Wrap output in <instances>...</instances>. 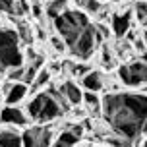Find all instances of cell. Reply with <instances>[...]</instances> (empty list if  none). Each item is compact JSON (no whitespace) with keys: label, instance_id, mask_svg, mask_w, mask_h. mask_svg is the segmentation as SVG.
Instances as JSON below:
<instances>
[{"label":"cell","instance_id":"28","mask_svg":"<svg viewBox=\"0 0 147 147\" xmlns=\"http://www.w3.org/2000/svg\"><path fill=\"white\" fill-rule=\"evenodd\" d=\"M141 147H147V138H145V140H143V145H141Z\"/></svg>","mask_w":147,"mask_h":147},{"label":"cell","instance_id":"12","mask_svg":"<svg viewBox=\"0 0 147 147\" xmlns=\"http://www.w3.org/2000/svg\"><path fill=\"white\" fill-rule=\"evenodd\" d=\"M81 87L89 91V93H99L105 89V76L99 70H91L89 74H85L81 78Z\"/></svg>","mask_w":147,"mask_h":147},{"label":"cell","instance_id":"11","mask_svg":"<svg viewBox=\"0 0 147 147\" xmlns=\"http://www.w3.org/2000/svg\"><path fill=\"white\" fill-rule=\"evenodd\" d=\"M58 91L64 95V99L70 103V107H78V105L83 103V91L76 81H64L58 87Z\"/></svg>","mask_w":147,"mask_h":147},{"label":"cell","instance_id":"2","mask_svg":"<svg viewBox=\"0 0 147 147\" xmlns=\"http://www.w3.org/2000/svg\"><path fill=\"white\" fill-rule=\"evenodd\" d=\"M70 103H68L64 95L60 93L58 89H47V91H39L27 105V116L33 122L39 124H47L52 122L56 118L62 116V112L68 110Z\"/></svg>","mask_w":147,"mask_h":147},{"label":"cell","instance_id":"26","mask_svg":"<svg viewBox=\"0 0 147 147\" xmlns=\"http://www.w3.org/2000/svg\"><path fill=\"white\" fill-rule=\"evenodd\" d=\"M33 14H35L37 18H41V14H43V12H41V4H33Z\"/></svg>","mask_w":147,"mask_h":147},{"label":"cell","instance_id":"25","mask_svg":"<svg viewBox=\"0 0 147 147\" xmlns=\"http://www.w3.org/2000/svg\"><path fill=\"white\" fill-rule=\"evenodd\" d=\"M20 31L23 33V41H25V43H31V31L27 29L25 25H22V27H20Z\"/></svg>","mask_w":147,"mask_h":147},{"label":"cell","instance_id":"14","mask_svg":"<svg viewBox=\"0 0 147 147\" xmlns=\"http://www.w3.org/2000/svg\"><path fill=\"white\" fill-rule=\"evenodd\" d=\"M83 103L85 107L89 109V112L93 114V116H99V114H103V101L97 97V93H83Z\"/></svg>","mask_w":147,"mask_h":147},{"label":"cell","instance_id":"10","mask_svg":"<svg viewBox=\"0 0 147 147\" xmlns=\"http://www.w3.org/2000/svg\"><path fill=\"white\" fill-rule=\"evenodd\" d=\"M27 114L18 107H4L0 112V122L10 126H25L27 124Z\"/></svg>","mask_w":147,"mask_h":147},{"label":"cell","instance_id":"18","mask_svg":"<svg viewBox=\"0 0 147 147\" xmlns=\"http://www.w3.org/2000/svg\"><path fill=\"white\" fill-rule=\"evenodd\" d=\"M64 4H66V0H49V2H47L45 12H47V16L51 18L52 22H54V20H56V18L64 12V10H62V8H64Z\"/></svg>","mask_w":147,"mask_h":147},{"label":"cell","instance_id":"8","mask_svg":"<svg viewBox=\"0 0 147 147\" xmlns=\"http://www.w3.org/2000/svg\"><path fill=\"white\" fill-rule=\"evenodd\" d=\"M132 10H124V12H116L112 14V33L116 35L118 41H122L130 31H132Z\"/></svg>","mask_w":147,"mask_h":147},{"label":"cell","instance_id":"19","mask_svg":"<svg viewBox=\"0 0 147 147\" xmlns=\"http://www.w3.org/2000/svg\"><path fill=\"white\" fill-rule=\"evenodd\" d=\"M80 6L83 8V12H85V14H91V16L99 14V12L103 10L101 0H80Z\"/></svg>","mask_w":147,"mask_h":147},{"label":"cell","instance_id":"20","mask_svg":"<svg viewBox=\"0 0 147 147\" xmlns=\"http://www.w3.org/2000/svg\"><path fill=\"white\" fill-rule=\"evenodd\" d=\"M66 68L70 70V74H72L74 78H83L85 74L91 72V66H87V64H72L70 60H66Z\"/></svg>","mask_w":147,"mask_h":147},{"label":"cell","instance_id":"4","mask_svg":"<svg viewBox=\"0 0 147 147\" xmlns=\"http://www.w3.org/2000/svg\"><path fill=\"white\" fill-rule=\"evenodd\" d=\"M23 66V52L20 49V33L10 27H0V72H10Z\"/></svg>","mask_w":147,"mask_h":147},{"label":"cell","instance_id":"23","mask_svg":"<svg viewBox=\"0 0 147 147\" xmlns=\"http://www.w3.org/2000/svg\"><path fill=\"white\" fill-rule=\"evenodd\" d=\"M105 141H107L110 147H132V143L124 141L122 138H118V136H109V138H105Z\"/></svg>","mask_w":147,"mask_h":147},{"label":"cell","instance_id":"15","mask_svg":"<svg viewBox=\"0 0 147 147\" xmlns=\"http://www.w3.org/2000/svg\"><path fill=\"white\" fill-rule=\"evenodd\" d=\"M78 141H80V138L68 128V130H64V132L58 134V138H56V141L52 143V147H74Z\"/></svg>","mask_w":147,"mask_h":147},{"label":"cell","instance_id":"3","mask_svg":"<svg viewBox=\"0 0 147 147\" xmlns=\"http://www.w3.org/2000/svg\"><path fill=\"white\" fill-rule=\"evenodd\" d=\"M89 25V18L85 12L81 10H64L62 14L54 20V29L62 37V41L66 43L68 49H72L76 41L81 37V33L87 29Z\"/></svg>","mask_w":147,"mask_h":147},{"label":"cell","instance_id":"1","mask_svg":"<svg viewBox=\"0 0 147 147\" xmlns=\"http://www.w3.org/2000/svg\"><path fill=\"white\" fill-rule=\"evenodd\" d=\"M103 118L114 136L134 145L147 134V93H107Z\"/></svg>","mask_w":147,"mask_h":147},{"label":"cell","instance_id":"7","mask_svg":"<svg viewBox=\"0 0 147 147\" xmlns=\"http://www.w3.org/2000/svg\"><path fill=\"white\" fill-rule=\"evenodd\" d=\"M22 140L23 147H52V130L43 124L29 126L23 130Z\"/></svg>","mask_w":147,"mask_h":147},{"label":"cell","instance_id":"24","mask_svg":"<svg viewBox=\"0 0 147 147\" xmlns=\"http://www.w3.org/2000/svg\"><path fill=\"white\" fill-rule=\"evenodd\" d=\"M51 43H52V47H54V51H58V52L66 51V43H64V41H58V37H54Z\"/></svg>","mask_w":147,"mask_h":147},{"label":"cell","instance_id":"27","mask_svg":"<svg viewBox=\"0 0 147 147\" xmlns=\"http://www.w3.org/2000/svg\"><path fill=\"white\" fill-rule=\"evenodd\" d=\"M140 58H141V60H143V62H145V64H147V52H143V54H141Z\"/></svg>","mask_w":147,"mask_h":147},{"label":"cell","instance_id":"16","mask_svg":"<svg viewBox=\"0 0 147 147\" xmlns=\"http://www.w3.org/2000/svg\"><path fill=\"white\" fill-rule=\"evenodd\" d=\"M101 64H103V68H107V70H112V68L116 66L114 51H112V47H109L107 43L101 47Z\"/></svg>","mask_w":147,"mask_h":147},{"label":"cell","instance_id":"9","mask_svg":"<svg viewBox=\"0 0 147 147\" xmlns=\"http://www.w3.org/2000/svg\"><path fill=\"white\" fill-rule=\"evenodd\" d=\"M4 91H6L4 93L6 107H18V103H22L23 99H25L27 91H29V85H25L22 81H16V83L8 81L6 85H4Z\"/></svg>","mask_w":147,"mask_h":147},{"label":"cell","instance_id":"29","mask_svg":"<svg viewBox=\"0 0 147 147\" xmlns=\"http://www.w3.org/2000/svg\"><path fill=\"white\" fill-rule=\"evenodd\" d=\"M112 2H120V0H112Z\"/></svg>","mask_w":147,"mask_h":147},{"label":"cell","instance_id":"5","mask_svg":"<svg viewBox=\"0 0 147 147\" xmlns=\"http://www.w3.org/2000/svg\"><path fill=\"white\" fill-rule=\"evenodd\" d=\"M118 80L126 87H143L147 85V64L141 58L126 62L118 68Z\"/></svg>","mask_w":147,"mask_h":147},{"label":"cell","instance_id":"6","mask_svg":"<svg viewBox=\"0 0 147 147\" xmlns=\"http://www.w3.org/2000/svg\"><path fill=\"white\" fill-rule=\"evenodd\" d=\"M99 45H105L103 35L97 31L95 25H89L87 29L81 33L80 39L76 41V45L70 49V52H72L76 58L87 60V58H91V56H93V52H95V49L99 47Z\"/></svg>","mask_w":147,"mask_h":147},{"label":"cell","instance_id":"22","mask_svg":"<svg viewBox=\"0 0 147 147\" xmlns=\"http://www.w3.org/2000/svg\"><path fill=\"white\" fill-rule=\"evenodd\" d=\"M6 76H8V80L12 81V83H16V81H23V76H25V66L14 68V70L6 72Z\"/></svg>","mask_w":147,"mask_h":147},{"label":"cell","instance_id":"17","mask_svg":"<svg viewBox=\"0 0 147 147\" xmlns=\"http://www.w3.org/2000/svg\"><path fill=\"white\" fill-rule=\"evenodd\" d=\"M134 16H136V20H138V23L140 25H143L147 29V2L145 0H140V2H136L132 8Z\"/></svg>","mask_w":147,"mask_h":147},{"label":"cell","instance_id":"21","mask_svg":"<svg viewBox=\"0 0 147 147\" xmlns=\"http://www.w3.org/2000/svg\"><path fill=\"white\" fill-rule=\"evenodd\" d=\"M49 81H51V70L43 68V70L39 72V76L35 78V83H33L31 87L35 89V91H39V89H43V85H47Z\"/></svg>","mask_w":147,"mask_h":147},{"label":"cell","instance_id":"13","mask_svg":"<svg viewBox=\"0 0 147 147\" xmlns=\"http://www.w3.org/2000/svg\"><path fill=\"white\" fill-rule=\"evenodd\" d=\"M0 147H23L22 134H18L16 130H0Z\"/></svg>","mask_w":147,"mask_h":147}]
</instances>
